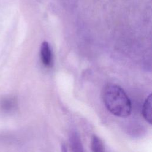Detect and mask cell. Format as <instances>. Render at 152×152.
<instances>
[{"instance_id":"6da1fadb","label":"cell","mask_w":152,"mask_h":152,"mask_svg":"<svg viewBox=\"0 0 152 152\" xmlns=\"http://www.w3.org/2000/svg\"><path fill=\"white\" fill-rule=\"evenodd\" d=\"M103 103L107 109L113 115L126 118L132 111L131 100L125 91L119 86L109 84L102 93Z\"/></svg>"},{"instance_id":"7a4b0ae2","label":"cell","mask_w":152,"mask_h":152,"mask_svg":"<svg viewBox=\"0 0 152 152\" xmlns=\"http://www.w3.org/2000/svg\"><path fill=\"white\" fill-rule=\"evenodd\" d=\"M40 58L42 64L47 68L52 66L53 58L50 47L47 42H43L40 48Z\"/></svg>"},{"instance_id":"3957f363","label":"cell","mask_w":152,"mask_h":152,"mask_svg":"<svg viewBox=\"0 0 152 152\" xmlns=\"http://www.w3.org/2000/svg\"><path fill=\"white\" fill-rule=\"evenodd\" d=\"M69 141L72 152H84L80 136L77 131H72L70 132Z\"/></svg>"},{"instance_id":"277c9868","label":"cell","mask_w":152,"mask_h":152,"mask_svg":"<svg viewBox=\"0 0 152 152\" xmlns=\"http://www.w3.org/2000/svg\"><path fill=\"white\" fill-rule=\"evenodd\" d=\"M151 106H152V97H151V94H150L145 100L142 106V115L144 119L150 124H151V121H152Z\"/></svg>"},{"instance_id":"5b68a950","label":"cell","mask_w":152,"mask_h":152,"mask_svg":"<svg viewBox=\"0 0 152 152\" xmlns=\"http://www.w3.org/2000/svg\"><path fill=\"white\" fill-rule=\"evenodd\" d=\"M91 149L92 152H106L103 142L96 135L92 137L91 140Z\"/></svg>"}]
</instances>
